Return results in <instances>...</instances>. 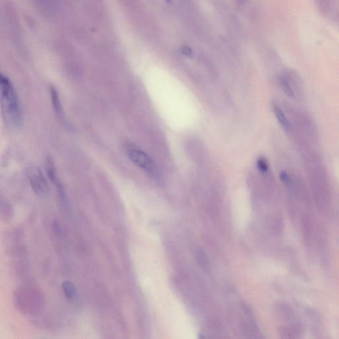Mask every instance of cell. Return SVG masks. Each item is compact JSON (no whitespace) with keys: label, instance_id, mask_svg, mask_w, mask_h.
I'll return each mask as SVG.
<instances>
[{"label":"cell","instance_id":"obj_1","mask_svg":"<svg viewBox=\"0 0 339 339\" xmlns=\"http://www.w3.org/2000/svg\"><path fill=\"white\" fill-rule=\"evenodd\" d=\"M1 112L5 124L12 130L19 129L23 124V114L14 86L5 75L0 73Z\"/></svg>","mask_w":339,"mask_h":339},{"label":"cell","instance_id":"obj_2","mask_svg":"<svg viewBox=\"0 0 339 339\" xmlns=\"http://www.w3.org/2000/svg\"><path fill=\"white\" fill-rule=\"evenodd\" d=\"M127 153L132 163L141 168L152 178L160 179V171L157 165L145 152L134 144H129L127 147Z\"/></svg>","mask_w":339,"mask_h":339},{"label":"cell","instance_id":"obj_3","mask_svg":"<svg viewBox=\"0 0 339 339\" xmlns=\"http://www.w3.org/2000/svg\"><path fill=\"white\" fill-rule=\"evenodd\" d=\"M27 175L35 192L40 196H45L49 190V186L41 170L38 167H29L27 170Z\"/></svg>","mask_w":339,"mask_h":339},{"label":"cell","instance_id":"obj_4","mask_svg":"<svg viewBox=\"0 0 339 339\" xmlns=\"http://www.w3.org/2000/svg\"><path fill=\"white\" fill-rule=\"evenodd\" d=\"M50 92H51V100H52L53 108H54L56 115L60 118V120H62L64 124L69 127L71 125H69L65 119L63 108H62L61 102H60L58 92H57L56 88L54 86H51L50 87Z\"/></svg>","mask_w":339,"mask_h":339},{"label":"cell","instance_id":"obj_5","mask_svg":"<svg viewBox=\"0 0 339 339\" xmlns=\"http://www.w3.org/2000/svg\"><path fill=\"white\" fill-rule=\"evenodd\" d=\"M273 111L274 115L276 117V119L282 128L286 132H290L291 129V124L290 121L285 116L284 112L282 110L281 107L278 105L274 104L273 105Z\"/></svg>","mask_w":339,"mask_h":339},{"label":"cell","instance_id":"obj_6","mask_svg":"<svg viewBox=\"0 0 339 339\" xmlns=\"http://www.w3.org/2000/svg\"><path fill=\"white\" fill-rule=\"evenodd\" d=\"M46 170H47V175L49 176V180H51L53 184L56 185L60 181L58 180L54 162H53L52 158L50 157V156H47V159H46Z\"/></svg>","mask_w":339,"mask_h":339},{"label":"cell","instance_id":"obj_7","mask_svg":"<svg viewBox=\"0 0 339 339\" xmlns=\"http://www.w3.org/2000/svg\"><path fill=\"white\" fill-rule=\"evenodd\" d=\"M280 83H281L283 91L287 96L292 97V98H294L296 96L294 86L292 85L293 83L290 82V79L285 76H282L280 78Z\"/></svg>","mask_w":339,"mask_h":339},{"label":"cell","instance_id":"obj_8","mask_svg":"<svg viewBox=\"0 0 339 339\" xmlns=\"http://www.w3.org/2000/svg\"><path fill=\"white\" fill-rule=\"evenodd\" d=\"M62 288L64 296H65L67 299L73 300L75 296L76 290H75V285L71 282H64L62 284Z\"/></svg>","mask_w":339,"mask_h":339},{"label":"cell","instance_id":"obj_9","mask_svg":"<svg viewBox=\"0 0 339 339\" xmlns=\"http://www.w3.org/2000/svg\"><path fill=\"white\" fill-rule=\"evenodd\" d=\"M257 167L262 174H266L269 172L268 163L264 158H259L257 160Z\"/></svg>","mask_w":339,"mask_h":339},{"label":"cell","instance_id":"obj_10","mask_svg":"<svg viewBox=\"0 0 339 339\" xmlns=\"http://www.w3.org/2000/svg\"><path fill=\"white\" fill-rule=\"evenodd\" d=\"M38 1H39V2L41 3L42 4V3H45V1H47V0H38Z\"/></svg>","mask_w":339,"mask_h":339},{"label":"cell","instance_id":"obj_11","mask_svg":"<svg viewBox=\"0 0 339 339\" xmlns=\"http://www.w3.org/2000/svg\"><path fill=\"white\" fill-rule=\"evenodd\" d=\"M167 1H170V0H167Z\"/></svg>","mask_w":339,"mask_h":339}]
</instances>
